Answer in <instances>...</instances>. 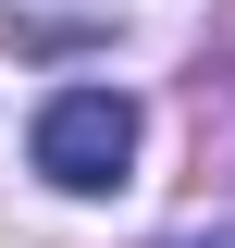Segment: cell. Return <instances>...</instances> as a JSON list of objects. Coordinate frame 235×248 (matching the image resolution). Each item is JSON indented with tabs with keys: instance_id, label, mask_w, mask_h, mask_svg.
Returning a JSON list of instances; mask_svg holds the SVG:
<instances>
[{
	"instance_id": "6da1fadb",
	"label": "cell",
	"mask_w": 235,
	"mask_h": 248,
	"mask_svg": "<svg viewBox=\"0 0 235 248\" xmlns=\"http://www.w3.org/2000/svg\"><path fill=\"white\" fill-rule=\"evenodd\" d=\"M25 149H37V174H50L62 199H112V186L136 174V99L124 87H50Z\"/></svg>"
},
{
	"instance_id": "7a4b0ae2",
	"label": "cell",
	"mask_w": 235,
	"mask_h": 248,
	"mask_svg": "<svg viewBox=\"0 0 235 248\" xmlns=\"http://www.w3.org/2000/svg\"><path fill=\"white\" fill-rule=\"evenodd\" d=\"M186 248H235V223H210V236H186Z\"/></svg>"
}]
</instances>
